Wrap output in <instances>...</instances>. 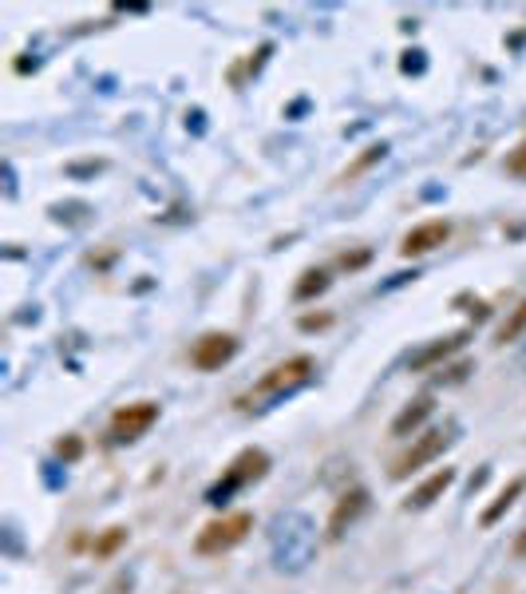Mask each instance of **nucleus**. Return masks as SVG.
<instances>
[{
    "label": "nucleus",
    "mask_w": 526,
    "mask_h": 594,
    "mask_svg": "<svg viewBox=\"0 0 526 594\" xmlns=\"http://www.w3.org/2000/svg\"><path fill=\"white\" fill-rule=\"evenodd\" d=\"M270 551H273V566L277 571L301 574L305 566L317 555V527L305 511H285V515L273 519L270 527Z\"/></svg>",
    "instance_id": "f257e3e1"
},
{
    "label": "nucleus",
    "mask_w": 526,
    "mask_h": 594,
    "mask_svg": "<svg viewBox=\"0 0 526 594\" xmlns=\"http://www.w3.org/2000/svg\"><path fill=\"white\" fill-rule=\"evenodd\" d=\"M313 372H317V361H313L309 353L289 356V361L273 364L270 372H262V381L238 397V408H242V413H262V408H270L273 400H281V397H289V392L305 389L313 381Z\"/></svg>",
    "instance_id": "f03ea898"
},
{
    "label": "nucleus",
    "mask_w": 526,
    "mask_h": 594,
    "mask_svg": "<svg viewBox=\"0 0 526 594\" xmlns=\"http://www.w3.org/2000/svg\"><path fill=\"white\" fill-rule=\"evenodd\" d=\"M265 472H270V452H265V448H242V452L234 456V464L226 468V475H221L214 488L206 491V504L210 507H226L230 499L246 488V483L262 480Z\"/></svg>",
    "instance_id": "7ed1b4c3"
},
{
    "label": "nucleus",
    "mask_w": 526,
    "mask_h": 594,
    "mask_svg": "<svg viewBox=\"0 0 526 594\" xmlns=\"http://www.w3.org/2000/svg\"><path fill=\"white\" fill-rule=\"evenodd\" d=\"M254 531V515L249 511H234V515H221L214 523H206L194 539V551L198 555H226L230 547H238L242 539Z\"/></svg>",
    "instance_id": "20e7f679"
},
{
    "label": "nucleus",
    "mask_w": 526,
    "mask_h": 594,
    "mask_svg": "<svg viewBox=\"0 0 526 594\" xmlns=\"http://www.w3.org/2000/svg\"><path fill=\"white\" fill-rule=\"evenodd\" d=\"M451 440H455V428H428V432L415 436V444L392 464V472H388V475H392V480H408L412 472H420L423 464L436 460V456H439Z\"/></svg>",
    "instance_id": "39448f33"
},
{
    "label": "nucleus",
    "mask_w": 526,
    "mask_h": 594,
    "mask_svg": "<svg viewBox=\"0 0 526 594\" xmlns=\"http://www.w3.org/2000/svg\"><path fill=\"white\" fill-rule=\"evenodd\" d=\"M154 420H159V405L154 400H135V405L119 408L115 416H111V444H135L138 436H146L154 428Z\"/></svg>",
    "instance_id": "423d86ee"
},
{
    "label": "nucleus",
    "mask_w": 526,
    "mask_h": 594,
    "mask_svg": "<svg viewBox=\"0 0 526 594\" xmlns=\"http://www.w3.org/2000/svg\"><path fill=\"white\" fill-rule=\"evenodd\" d=\"M238 356V337L234 333H202L190 349V364L202 372H218Z\"/></svg>",
    "instance_id": "0eeeda50"
},
{
    "label": "nucleus",
    "mask_w": 526,
    "mask_h": 594,
    "mask_svg": "<svg viewBox=\"0 0 526 594\" xmlns=\"http://www.w3.org/2000/svg\"><path fill=\"white\" fill-rule=\"evenodd\" d=\"M467 341H471V329H455V333H447V337H436L431 345H423V349H415V353L408 356V369H412V372H428V369H436V364H443L447 356L463 353V349H467Z\"/></svg>",
    "instance_id": "6e6552de"
},
{
    "label": "nucleus",
    "mask_w": 526,
    "mask_h": 594,
    "mask_svg": "<svg viewBox=\"0 0 526 594\" xmlns=\"http://www.w3.org/2000/svg\"><path fill=\"white\" fill-rule=\"evenodd\" d=\"M447 238H451V222H447V218H428V222L412 226V230L404 234L400 254H404V258H423V254L439 250Z\"/></svg>",
    "instance_id": "1a4fd4ad"
},
{
    "label": "nucleus",
    "mask_w": 526,
    "mask_h": 594,
    "mask_svg": "<svg viewBox=\"0 0 526 594\" xmlns=\"http://www.w3.org/2000/svg\"><path fill=\"white\" fill-rule=\"evenodd\" d=\"M368 511V491L364 488H348L345 496L337 499V507H332V515H329V527H325V535L337 543V539H345V531L356 523L360 515Z\"/></svg>",
    "instance_id": "9d476101"
},
{
    "label": "nucleus",
    "mask_w": 526,
    "mask_h": 594,
    "mask_svg": "<svg viewBox=\"0 0 526 594\" xmlns=\"http://www.w3.org/2000/svg\"><path fill=\"white\" fill-rule=\"evenodd\" d=\"M451 483H455V468H439L436 475H428V480H423L420 488H415L412 496L404 499V507H408V511H423V507H431L436 499H443V491H447Z\"/></svg>",
    "instance_id": "9b49d317"
},
{
    "label": "nucleus",
    "mask_w": 526,
    "mask_h": 594,
    "mask_svg": "<svg viewBox=\"0 0 526 594\" xmlns=\"http://www.w3.org/2000/svg\"><path fill=\"white\" fill-rule=\"evenodd\" d=\"M522 491H526V475H514V480L506 483V488H503V491H498V496H495V504L487 507L483 515H479V527H495L498 519L506 515V511H511L514 504H519V496H522Z\"/></svg>",
    "instance_id": "f8f14e48"
},
{
    "label": "nucleus",
    "mask_w": 526,
    "mask_h": 594,
    "mask_svg": "<svg viewBox=\"0 0 526 594\" xmlns=\"http://www.w3.org/2000/svg\"><path fill=\"white\" fill-rule=\"evenodd\" d=\"M431 413H436V400H431V397H420V400H412V405H408V408H404L400 416L392 420V436H400V440H404V436L420 432V428H423V420H428Z\"/></svg>",
    "instance_id": "ddd939ff"
},
{
    "label": "nucleus",
    "mask_w": 526,
    "mask_h": 594,
    "mask_svg": "<svg viewBox=\"0 0 526 594\" xmlns=\"http://www.w3.org/2000/svg\"><path fill=\"white\" fill-rule=\"evenodd\" d=\"M332 286V278H329V270H321V266H309L301 273V281L293 286V297L297 301H313V297H321L325 289Z\"/></svg>",
    "instance_id": "4468645a"
},
{
    "label": "nucleus",
    "mask_w": 526,
    "mask_h": 594,
    "mask_svg": "<svg viewBox=\"0 0 526 594\" xmlns=\"http://www.w3.org/2000/svg\"><path fill=\"white\" fill-rule=\"evenodd\" d=\"M384 155H388V143H372V147H364V151H360L353 163H348L345 171H340V182H356L360 175H364V171H372L376 163L384 159Z\"/></svg>",
    "instance_id": "2eb2a0df"
},
{
    "label": "nucleus",
    "mask_w": 526,
    "mask_h": 594,
    "mask_svg": "<svg viewBox=\"0 0 526 594\" xmlns=\"http://www.w3.org/2000/svg\"><path fill=\"white\" fill-rule=\"evenodd\" d=\"M522 333H526V297L511 309V314H506V322L498 325V337H495V341H498V345H514Z\"/></svg>",
    "instance_id": "dca6fc26"
},
{
    "label": "nucleus",
    "mask_w": 526,
    "mask_h": 594,
    "mask_svg": "<svg viewBox=\"0 0 526 594\" xmlns=\"http://www.w3.org/2000/svg\"><path fill=\"white\" fill-rule=\"evenodd\" d=\"M119 547H127V527H107V531L91 543V555H96V559H111V555H119Z\"/></svg>",
    "instance_id": "f3484780"
},
{
    "label": "nucleus",
    "mask_w": 526,
    "mask_h": 594,
    "mask_svg": "<svg viewBox=\"0 0 526 594\" xmlns=\"http://www.w3.org/2000/svg\"><path fill=\"white\" fill-rule=\"evenodd\" d=\"M55 456H60L63 464H76L83 456V440H79V436H63V440L55 444Z\"/></svg>",
    "instance_id": "a211bd4d"
},
{
    "label": "nucleus",
    "mask_w": 526,
    "mask_h": 594,
    "mask_svg": "<svg viewBox=\"0 0 526 594\" xmlns=\"http://www.w3.org/2000/svg\"><path fill=\"white\" fill-rule=\"evenodd\" d=\"M506 171H511L514 179H526V143H519V147L506 155Z\"/></svg>",
    "instance_id": "6ab92c4d"
},
{
    "label": "nucleus",
    "mask_w": 526,
    "mask_h": 594,
    "mask_svg": "<svg viewBox=\"0 0 526 594\" xmlns=\"http://www.w3.org/2000/svg\"><path fill=\"white\" fill-rule=\"evenodd\" d=\"M368 262H372V250H353V254H340L337 266L340 270H360V266H368Z\"/></svg>",
    "instance_id": "aec40b11"
},
{
    "label": "nucleus",
    "mask_w": 526,
    "mask_h": 594,
    "mask_svg": "<svg viewBox=\"0 0 526 594\" xmlns=\"http://www.w3.org/2000/svg\"><path fill=\"white\" fill-rule=\"evenodd\" d=\"M400 68L408 71V76H412V71H415V76H420V71H423V52H420V48H415V52H404Z\"/></svg>",
    "instance_id": "412c9836"
},
{
    "label": "nucleus",
    "mask_w": 526,
    "mask_h": 594,
    "mask_svg": "<svg viewBox=\"0 0 526 594\" xmlns=\"http://www.w3.org/2000/svg\"><path fill=\"white\" fill-rule=\"evenodd\" d=\"M297 325L305 329V333H313V329H329V325H332V317H329V314H317V317H301Z\"/></svg>",
    "instance_id": "4be33fe9"
},
{
    "label": "nucleus",
    "mask_w": 526,
    "mask_h": 594,
    "mask_svg": "<svg viewBox=\"0 0 526 594\" xmlns=\"http://www.w3.org/2000/svg\"><path fill=\"white\" fill-rule=\"evenodd\" d=\"M71 175H91V171H104V163H79V167H68Z\"/></svg>",
    "instance_id": "5701e85b"
},
{
    "label": "nucleus",
    "mask_w": 526,
    "mask_h": 594,
    "mask_svg": "<svg viewBox=\"0 0 526 594\" xmlns=\"http://www.w3.org/2000/svg\"><path fill=\"white\" fill-rule=\"evenodd\" d=\"M514 555H526V531H522L519 543H514Z\"/></svg>",
    "instance_id": "b1692460"
}]
</instances>
